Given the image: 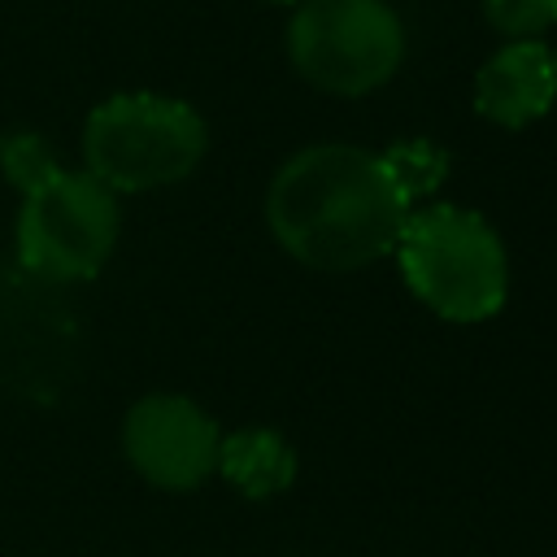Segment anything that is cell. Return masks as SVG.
Returning <instances> with one entry per match:
<instances>
[{
	"label": "cell",
	"instance_id": "3",
	"mask_svg": "<svg viewBox=\"0 0 557 557\" xmlns=\"http://www.w3.org/2000/svg\"><path fill=\"white\" fill-rule=\"evenodd\" d=\"M205 148V117L161 91H117L83 122V170L113 196L183 183Z\"/></svg>",
	"mask_w": 557,
	"mask_h": 557
},
{
	"label": "cell",
	"instance_id": "1",
	"mask_svg": "<svg viewBox=\"0 0 557 557\" xmlns=\"http://www.w3.org/2000/svg\"><path fill=\"white\" fill-rule=\"evenodd\" d=\"M379 152L313 144L278 165L265 191V222L283 252L309 270H361L387 257L409 218Z\"/></svg>",
	"mask_w": 557,
	"mask_h": 557
},
{
	"label": "cell",
	"instance_id": "5",
	"mask_svg": "<svg viewBox=\"0 0 557 557\" xmlns=\"http://www.w3.org/2000/svg\"><path fill=\"white\" fill-rule=\"evenodd\" d=\"M117 196L87 170L57 165L44 183L22 191L17 257L30 274L52 283L96 278L117 244Z\"/></svg>",
	"mask_w": 557,
	"mask_h": 557
},
{
	"label": "cell",
	"instance_id": "6",
	"mask_svg": "<svg viewBox=\"0 0 557 557\" xmlns=\"http://www.w3.org/2000/svg\"><path fill=\"white\" fill-rule=\"evenodd\" d=\"M218 422L187 396L152 392L131 405L122 422L126 461L165 492H191L218 470Z\"/></svg>",
	"mask_w": 557,
	"mask_h": 557
},
{
	"label": "cell",
	"instance_id": "12",
	"mask_svg": "<svg viewBox=\"0 0 557 557\" xmlns=\"http://www.w3.org/2000/svg\"><path fill=\"white\" fill-rule=\"evenodd\" d=\"M274 4H300V0H274Z\"/></svg>",
	"mask_w": 557,
	"mask_h": 557
},
{
	"label": "cell",
	"instance_id": "7",
	"mask_svg": "<svg viewBox=\"0 0 557 557\" xmlns=\"http://www.w3.org/2000/svg\"><path fill=\"white\" fill-rule=\"evenodd\" d=\"M557 100V57L544 39H509L474 74L479 117L518 131L544 117Z\"/></svg>",
	"mask_w": 557,
	"mask_h": 557
},
{
	"label": "cell",
	"instance_id": "9",
	"mask_svg": "<svg viewBox=\"0 0 557 557\" xmlns=\"http://www.w3.org/2000/svg\"><path fill=\"white\" fill-rule=\"evenodd\" d=\"M379 157H383L396 191L409 205H418L422 196H431L444 183V174H448V152L440 144H431V139H400V144L383 148Z\"/></svg>",
	"mask_w": 557,
	"mask_h": 557
},
{
	"label": "cell",
	"instance_id": "10",
	"mask_svg": "<svg viewBox=\"0 0 557 557\" xmlns=\"http://www.w3.org/2000/svg\"><path fill=\"white\" fill-rule=\"evenodd\" d=\"M57 165H61L57 152H52L48 139L35 135V131H9V135L0 139V170H4V178H9L17 191H30V187L44 183Z\"/></svg>",
	"mask_w": 557,
	"mask_h": 557
},
{
	"label": "cell",
	"instance_id": "2",
	"mask_svg": "<svg viewBox=\"0 0 557 557\" xmlns=\"http://www.w3.org/2000/svg\"><path fill=\"white\" fill-rule=\"evenodd\" d=\"M392 252L409 292L431 313L448 322H483L500 313L509 292V257L496 226H487V218H479L474 209H409Z\"/></svg>",
	"mask_w": 557,
	"mask_h": 557
},
{
	"label": "cell",
	"instance_id": "11",
	"mask_svg": "<svg viewBox=\"0 0 557 557\" xmlns=\"http://www.w3.org/2000/svg\"><path fill=\"white\" fill-rule=\"evenodd\" d=\"M483 17L505 39H535L557 22V0H483Z\"/></svg>",
	"mask_w": 557,
	"mask_h": 557
},
{
	"label": "cell",
	"instance_id": "8",
	"mask_svg": "<svg viewBox=\"0 0 557 557\" xmlns=\"http://www.w3.org/2000/svg\"><path fill=\"white\" fill-rule=\"evenodd\" d=\"M218 474L235 492H244L252 500H265V496H278V492L292 487V479H296V448L278 431L244 426V431L222 435V444H218Z\"/></svg>",
	"mask_w": 557,
	"mask_h": 557
},
{
	"label": "cell",
	"instance_id": "4",
	"mask_svg": "<svg viewBox=\"0 0 557 557\" xmlns=\"http://www.w3.org/2000/svg\"><path fill=\"white\" fill-rule=\"evenodd\" d=\"M296 74L331 96L383 87L405 57V26L387 0H300L287 22Z\"/></svg>",
	"mask_w": 557,
	"mask_h": 557
}]
</instances>
